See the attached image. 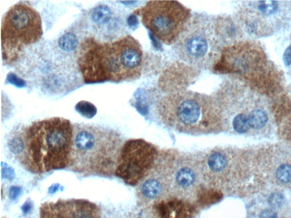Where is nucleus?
<instances>
[{
    "mask_svg": "<svg viewBox=\"0 0 291 218\" xmlns=\"http://www.w3.org/2000/svg\"><path fill=\"white\" fill-rule=\"evenodd\" d=\"M39 218H101V210L89 200L60 199L42 203Z\"/></svg>",
    "mask_w": 291,
    "mask_h": 218,
    "instance_id": "f8f14e48",
    "label": "nucleus"
},
{
    "mask_svg": "<svg viewBox=\"0 0 291 218\" xmlns=\"http://www.w3.org/2000/svg\"><path fill=\"white\" fill-rule=\"evenodd\" d=\"M164 184L166 196L198 203L207 188L205 185L197 155L170 151L159 154L154 168Z\"/></svg>",
    "mask_w": 291,
    "mask_h": 218,
    "instance_id": "0eeeda50",
    "label": "nucleus"
},
{
    "mask_svg": "<svg viewBox=\"0 0 291 218\" xmlns=\"http://www.w3.org/2000/svg\"><path fill=\"white\" fill-rule=\"evenodd\" d=\"M127 24L131 28L136 27V25L138 24V20L135 15H130L127 18Z\"/></svg>",
    "mask_w": 291,
    "mask_h": 218,
    "instance_id": "5701e85b",
    "label": "nucleus"
},
{
    "mask_svg": "<svg viewBox=\"0 0 291 218\" xmlns=\"http://www.w3.org/2000/svg\"><path fill=\"white\" fill-rule=\"evenodd\" d=\"M143 57L141 45L132 36L111 42L89 37L80 44L78 64L85 83H118L140 77Z\"/></svg>",
    "mask_w": 291,
    "mask_h": 218,
    "instance_id": "f03ea898",
    "label": "nucleus"
},
{
    "mask_svg": "<svg viewBox=\"0 0 291 218\" xmlns=\"http://www.w3.org/2000/svg\"><path fill=\"white\" fill-rule=\"evenodd\" d=\"M75 109L79 115L88 119L92 118L97 112L96 107L93 103L86 101L78 102L75 106Z\"/></svg>",
    "mask_w": 291,
    "mask_h": 218,
    "instance_id": "f3484780",
    "label": "nucleus"
},
{
    "mask_svg": "<svg viewBox=\"0 0 291 218\" xmlns=\"http://www.w3.org/2000/svg\"><path fill=\"white\" fill-rule=\"evenodd\" d=\"M237 17L245 30L262 38L291 27V1H247L242 2Z\"/></svg>",
    "mask_w": 291,
    "mask_h": 218,
    "instance_id": "1a4fd4ad",
    "label": "nucleus"
},
{
    "mask_svg": "<svg viewBox=\"0 0 291 218\" xmlns=\"http://www.w3.org/2000/svg\"><path fill=\"white\" fill-rule=\"evenodd\" d=\"M260 218H277V215L276 211L271 209H266L261 212L260 216Z\"/></svg>",
    "mask_w": 291,
    "mask_h": 218,
    "instance_id": "4be33fe9",
    "label": "nucleus"
},
{
    "mask_svg": "<svg viewBox=\"0 0 291 218\" xmlns=\"http://www.w3.org/2000/svg\"><path fill=\"white\" fill-rule=\"evenodd\" d=\"M155 112L163 125L183 134L205 135L222 130L220 109L214 96L175 91L158 101Z\"/></svg>",
    "mask_w": 291,
    "mask_h": 218,
    "instance_id": "7ed1b4c3",
    "label": "nucleus"
},
{
    "mask_svg": "<svg viewBox=\"0 0 291 218\" xmlns=\"http://www.w3.org/2000/svg\"></svg>",
    "mask_w": 291,
    "mask_h": 218,
    "instance_id": "393cba45",
    "label": "nucleus"
},
{
    "mask_svg": "<svg viewBox=\"0 0 291 218\" xmlns=\"http://www.w3.org/2000/svg\"><path fill=\"white\" fill-rule=\"evenodd\" d=\"M123 145L122 136L112 129L75 123L68 168L87 176L112 177Z\"/></svg>",
    "mask_w": 291,
    "mask_h": 218,
    "instance_id": "20e7f679",
    "label": "nucleus"
},
{
    "mask_svg": "<svg viewBox=\"0 0 291 218\" xmlns=\"http://www.w3.org/2000/svg\"><path fill=\"white\" fill-rule=\"evenodd\" d=\"M142 24L162 43L174 44L192 17L191 10L177 1H150L137 10Z\"/></svg>",
    "mask_w": 291,
    "mask_h": 218,
    "instance_id": "9d476101",
    "label": "nucleus"
},
{
    "mask_svg": "<svg viewBox=\"0 0 291 218\" xmlns=\"http://www.w3.org/2000/svg\"><path fill=\"white\" fill-rule=\"evenodd\" d=\"M223 32L218 19L203 15L191 17L175 43L182 60L199 67L213 68L220 58Z\"/></svg>",
    "mask_w": 291,
    "mask_h": 218,
    "instance_id": "39448f33",
    "label": "nucleus"
},
{
    "mask_svg": "<svg viewBox=\"0 0 291 218\" xmlns=\"http://www.w3.org/2000/svg\"><path fill=\"white\" fill-rule=\"evenodd\" d=\"M158 150L143 139H131L121 149L114 174L127 185L136 186L150 174L159 157Z\"/></svg>",
    "mask_w": 291,
    "mask_h": 218,
    "instance_id": "9b49d317",
    "label": "nucleus"
},
{
    "mask_svg": "<svg viewBox=\"0 0 291 218\" xmlns=\"http://www.w3.org/2000/svg\"><path fill=\"white\" fill-rule=\"evenodd\" d=\"M158 218H192L196 207L193 202L175 197H166L155 202Z\"/></svg>",
    "mask_w": 291,
    "mask_h": 218,
    "instance_id": "ddd939ff",
    "label": "nucleus"
},
{
    "mask_svg": "<svg viewBox=\"0 0 291 218\" xmlns=\"http://www.w3.org/2000/svg\"><path fill=\"white\" fill-rule=\"evenodd\" d=\"M43 33L41 17L35 9L22 2L11 6L2 20L3 60L15 61L24 47L37 43Z\"/></svg>",
    "mask_w": 291,
    "mask_h": 218,
    "instance_id": "6e6552de",
    "label": "nucleus"
},
{
    "mask_svg": "<svg viewBox=\"0 0 291 218\" xmlns=\"http://www.w3.org/2000/svg\"><path fill=\"white\" fill-rule=\"evenodd\" d=\"M31 203L30 201H26V203L23 205L22 210L25 213H27L31 209Z\"/></svg>",
    "mask_w": 291,
    "mask_h": 218,
    "instance_id": "b1692460",
    "label": "nucleus"
},
{
    "mask_svg": "<svg viewBox=\"0 0 291 218\" xmlns=\"http://www.w3.org/2000/svg\"><path fill=\"white\" fill-rule=\"evenodd\" d=\"M59 45L65 51H74L77 47L78 40L77 36L71 32L62 35L58 42Z\"/></svg>",
    "mask_w": 291,
    "mask_h": 218,
    "instance_id": "dca6fc26",
    "label": "nucleus"
},
{
    "mask_svg": "<svg viewBox=\"0 0 291 218\" xmlns=\"http://www.w3.org/2000/svg\"><path fill=\"white\" fill-rule=\"evenodd\" d=\"M214 96L220 109L222 130L230 129L238 134L249 131L255 114L267 109L262 94L236 79L225 81Z\"/></svg>",
    "mask_w": 291,
    "mask_h": 218,
    "instance_id": "423d86ee",
    "label": "nucleus"
},
{
    "mask_svg": "<svg viewBox=\"0 0 291 218\" xmlns=\"http://www.w3.org/2000/svg\"><path fill=\"white\" fill-rule=\"evenodd\" d=\"M268 203L273 209H280L284 203V198L282 194L274 193L270 196Z\"/></svg>",
    "mask_w": 291,
    "mask_h": 218,
    "instance_id": "6ab92c4d",
    "label": "nucleus"
},
{
    "mask_svg": "<svg viewBox=\"0 0 291 218\" xmlns=\"http://www.w3.org/2000/svg\"><path fill=\"white\" fill-rule=\"evenodd\" d=\"M6 81L18 87H24L26 85V82L24 80L18 77L15 73H8L7 78H6Z\"/></svg>",
    "mask_w": 291,
    "mask_h": 218,
    "instance_id": "aec40b11",
    "label": "nucleus"
},
{
    "mask_svg": "<svg viewBox=\"0 0 291 218\" xmlns=\"http://www.w3.org/2000/svg\"><path fill=\"white\" fill-rule=\"evenodd\" d=\"M112 16V10L106 5H99L92 12V21L98 25H104L110 21Z\"/></svg>",
    "mask_w": 291,
    "mask_h": 218,
    "instance_id": "2eb2a0df",
    "label": "nucleus"
},
{
    "mask_svg": "<svg viewBox=\"0 0 291 218\" xmlns=\"http://www.w3.org/2000/svg\"><path fill=\"white\" fill-rule=\"evenodd\" d=\"M139 190L140 196L147 201L156 202L166 196L164 184L153 169L140 183Z\"/></svg>",
    "mask_w": 291,
    "mask_h": 218,
    "instance_id": "4468645a",
    "label": "nucleus"
},
{
    "mask_svg": "<svg viewBox=\"0 0 291 218\" xmlns=\"http://www.w3.org/2000/svg\"><path fill=\"white\" fill-rule=\"evenodd\" d=\"M73 136L70 120L53 117L18 126L10 134L8 145L26 171L40 174L68 167Z\"/></svg>",
    "mask_w": 291,
    "mask_h": 218,
    "instance_id": "f257e3e1",
    "label": "nucleus"
},
{
    "mask_svg": "<svg viewBox=\"0 0 291 218\" xmlns=\"http://www.w3.org/2000/svg\"><path fill=\"white\" fill-rule=\"evenodd\" d=\"M21 188L19 187L13 186L10 189L9 196L12 200L17 199L21 193Z\"/></svg>",
    "mask_w": 291,
    "mask_h": 218,
    "instance_id": "412c9836",
    "label": "nucleus"
},
{
    "mask_svg": "<svg viewBox=\"0 0 291 218\" xmlns=\"http://www.w3.org/2000/svg\"><path fill=\"white\" fill-rule=\"evenodd\" d=\"M276 177L282 183H290L291 181V166L286 164L281 165L277 169Z\"/></svg>",
    "mask_w": 291,
    "mask_h": 218,
    "instance_id": "a211bd4d",
    "label": "nucleus"
}]
</instances>
